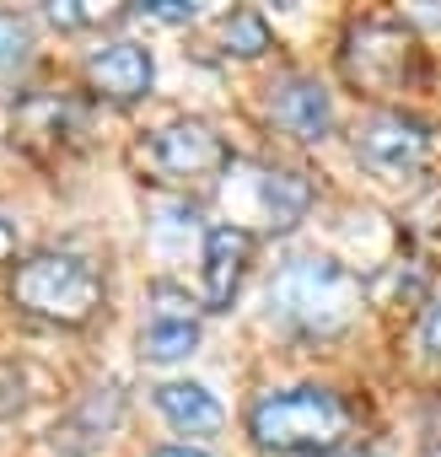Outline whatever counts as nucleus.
<instances>
[{
	"instance_id": "f257e3e1",
	"label": "nucleus",
	"mask_w": 441,
	"mask_h": 457,
	"mask_svg": "<svg viewBox=\"0 0 441 457\" xmlns=\"http://www.w3.org/2000/svg\"><path fill=\"white\" fill-rule=\"evenodd\" d=\"M361 280L339 264V259H323V253H307V259H291L275 286H270V312L307 334V339H334L345 334L355 318H361Z\"/></svg>"
},
{
	"instance_id": "f03ea898",
	"label": "nucleus",
	"mask_w": 441,
	"mask_h": 457,
	"mask_svg": "<svg viewBox=\"0 0 441 457\" xmlns=\"http://www.w3.org/2000/svg\"><path fill=\"white\" fill-rule=\"evenodd\" d=\"M355 414L339 393L329 387H286V393H264L248 409V436L264 452L296 457V452H334L339 441H350Z\"/></svg>"
},
{
	"instance_id": "7ed1b4c3",
	"label": "nucleus",
	"mask_w": 441,
	"mask_h": 457,
	"mask_svg": "<svg viewBox=\"0 0 441 457\" xmlns=\"http://www.w3.org/2000/svg\"><path fill=\"white\" fill-rule=\"evenodd\" d=\"M12 302L28 318L81 328V323H92L103 312V275L76 253H33L28 264H17Z\"/></svg>"
},
{
	"instance_id": "20e7f679",
	"label": "nucleus",
	"mask_w": 441,
	"mask_h": 457,
	"mask_svg": "<svg viewBox=\"0 0 441 457\" xmlns=\"http://www.w3.org/2000/svg\"><path fill=\"white\" fill-rule=\"evenodd\" d=\"M339 65L361 97H393L420 81V38L398 17H361L345 33Z\"/></svg>"
},
{
	"instance_id": "39448f33",
	"label": "nucleus",
	"mask_w": 441,
	"mask_h": 457,
	"mask_svg": "<svg viewBox=\"0 0 441 457\" xmlns=\"http://www.w3.org/2000/svg\"><path fill=\"white\" fill-rule=\"evenodd\" d=\"M227 183V204H232V226H243L248 232V220L270 226V232H291V226L312 210V183L291 167H259V162H232L227 172H220Z\"/></svg>"
},
{
	"instance_id": "423d86ee",
	"label": "nucleus",
	"mask_w": 441,
	"mask_h": 457,
	"mask_svg": "<svg viewBox=\"0 0 441 457\" xmlns=\"http://www.w3.org/2000/svg\"><path fill=\"white\" fill-rule=\"evenodd\" d=\"M355 156L377 172V178H414L430 162V129L414 113L398 108H377L361 119L355 129Z\"/></svg>"
},
{
	"instance_id": "0eeeda50",
	"label": "nucleus",
	"mask_w": 441,
	"mask_h": 457,
	"mask_svg": "<svg viewBox=\"0 0 441 457\" xmlns=\"http://www.w3.org/2000/svg\"><path fill=\"white\" fill-rule=\"evenodd\" d=\"M146 167L167 183H188V178H210V172H227L232 156L220 145V135L199 119H178V124H162L151 140H146Z\"/></svg>"
},
{
	"instance_id": "6e6552de",
	"label": "nucleus",
	"mask_w": 441,
	"mask_h": 457,
	"mask_svg": "<svg viewBox=\"0 0 441 457\" xmlns=\"http://www.w3.org/2000/svg\"><path fill=\"white\" fill-rule=\"evenodd\" d=\"M199 264H204L199 270V302L210 312H227L237 286H243V275H248V264H254V232H243V226H232V220L210 226Z\"/></svg>"
},
{
	"instance_id": "1a4fd4ad",
	"label": "nucleus",
	"mask_w": 441,
	"mask_h": 457,
	"mask_svg": "<svg viewBox=\"0 0 441 457\" xmlns=\"http://www.w3.org/2000/svg\"><path fill=\"white\" fill-rule=\"evenodd\" d=\"M156 81V65H151V49L146 44H129V38H113L103 49L87 54V87L103 97V103H140Z\"/></svg>"
},
{
	"instance_id": "9d476101",
	"label": "nucleus",
	"mask_w": 441,
	"mask_h": 457,
	"mask_svg": "<svg viewBox=\"0 0 441 457\" xmlns=\"http://www.w3.org/2000/svg\"><path fill=\"white\" fill-rule=\"evenodd\" d=\"M270 119H275L291 140L318 145V140H329V129H334V97H329V87L312 81V76H280V81L270 87Z\"/></svg>"
},
{
	"instance_id": "9b49d317",
	"label": "nucleus",
	"mask_w": 441,
	"mask_h": 457,
	"mask_svg": "<svg viewBox=\"0 0 441 457\" xmlns=\"http://www.w3.org/2000/svg\"><path fill=\"white\" fill-rule=\"evenodd\" d=\"M194 345H199V318H194V307L178 296V291H156V312L146 318V328H140V355L146 361H156V366H167V361H183V355H194Z\"/></svg>"
},
{
	"instance_id": "f8f14e48",
	"label": "nucleus",
	"mask_w": 441,
	"mask_h": 457,
	"mask_svg": "<svg viewBox=\"0 0 441 457\" xmlns=\"http://www.w3.org/2000/svg\"><path fill=\"white\" fill-rule=\"evenodd\" d=\"M156 409L183 436H215L220 425H227V409H220V398L204 382H162L156 387Z\"/></svg>"
},
{
	"instance_id": "ddd939ff",
	"label": "nucleus",
	"mask_w": 441,
	"mask_h": 457,
	"mask_svg": "<svg viewBox=\"0 0 441 457\" xmlns=\"http://www.w3.org/2000/svg\"><path fill=\"white\" fill-rule=\"evenodd\" d=\"M76 129H81V119H76V108H71L65 97H33V103H22V113H17V140H22L28 151H38V140L65 145V135H76Z\"/></svg>"
},
{
	"instance_id": "4468645a",
	"label": "nucleus",
	"mask_w": 441,
	"mask_h": 457,
	"mask_svg": "<svg viewBox=\"0 0 441 457\" xmlns=\"http://www.w3.org/2000/svg\"><path fill=\"white\" fill-rule=\"evenodd\" d=\"M220 49L237 54V60H259L270 49V22L259 12H232L227 22H220Z\"/></svg>"
},
{
	"instance_id": "2eb2a0df",
	"label": "nucleus",
	"mask_w": 441,
	"mask_h": 457,
	"mask_svg": "<svg viewBox=\"0 0 441 457\" xmlns=\"http://www.w3.org/2000/svg\"><path fill=\"white\" fill-rule=\"evenodd\" d=\"M28 54H33V38H28V28H22L17 17H0V81H6V76H17V71L28 65Z\"/></svg>"
},
{
	"instance_id": "dca6fc26",
	"label": "nucleus",
	"mask_w": 441,
	"mask_h": 457,
	"mask_svg": "<svg viewBox=\"0 0 441 457\" xmlns=\"http://www.w3.org/2000/svg\"><path fill=\"white\" fill-rule=\"evenodd\" d=\"M108 17H113L108 6H81V0H60V6H49L54 28H92V22H108Z\"/></svg>"
},
{
	"instance_id": "f3484780",
	"label": "nucleus",
	"mask_w": 441,
	"mask_h": 457,
	"mask_svg": "<svg viewBox=\"0 0 441 457\" xmlns=\"http://www.w3.org/2000/svg\"><path fill=\"white\" fill-rule=\"evenodd\" d=\"M140 17H151V22H194L199 6H188V0H146Z\"/></svg>"
},
{
	"instance_id": "a211bd4d",
	"label": "nucleus",
	"mask_w": 441,
	"mask_h": 457,
	"mask_svg": "<svg viewBox=\"0 0 441 457\" xmlns=\"http://www.w3.org/2000/svg\"><path fill=\"white\" fill-rule=\"evenodd\" d=\"M420 345H425L430 361H441V302H430V312H425V323H420Z\"/></svg>"
},
{
	"instance_id": "6ab92c4d",
	"label": "nucleus",
	"mask_w": 441,
	"mask_h": 457,
	"mask_svg": "<svg viewBox=\"0 0 441 457\" xmlns=\"http://www.w3.org/2000/svg\"><path fill=\"white\" fill-rule=\"evenodd\" d=\"M12 253H17V226H12V220H0V264H6Z\"/></svg>"
},
{
	"instance_id": "aec40b11",
	"label": "nucleus",
	"mask_w": 441,
	"mask_h": 457,
	"mask_svg": "<svg viewBox=\"0 0 441 457\" xmlns=\"http://www.w3.org/2000/svg\"><path fill=\"white\" fill-rule=\"evenodd\" d=\"M151 457H210V452H199V446H156Z\"/></svg>"
},
{
	"instance_id": "412c9836",
	"label": "nucleus",
	"mask_w": 441,
	"mask_h": 457,
	"mask_svg": "<svg viewBox=\"0 0 441 457\" xmlns=\"http://www.w3.org/2000/svg\"><path fill=\"white\" fill-rule=\"evenodd\" d=\"M425 457H441V446H430V452H425Z\"/></svg>"
}]
</instances>
